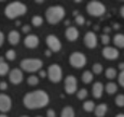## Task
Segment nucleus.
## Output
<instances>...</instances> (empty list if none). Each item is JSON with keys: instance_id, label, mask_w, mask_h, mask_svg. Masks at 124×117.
Returning a JSON list of instances; mask_svg holds the SVG:
<instances>
[{"instance_id": "obj_30", "label": "nucleus", "mask_w": 124, "mask_h": 117, "mask_svg": "<svg viewBox=\"0 0 124 117\" xmlns=\"http://www.w3.org/2000/svg\"><path fill=\"white\" fill-rule=\"evenodd\" d=\"M92 72L95 75H99L102 72V65L101 63H94L92 65Z\"/></svg>"}, {"instance_id": "obj_41", "label": "nucleus", "mask_w": 124, "mask_h": 117, "mask_svg": "<svg viewBox=\"0 0 124 117\" xmlns=\"http://www.w3.org/2000/svg\"><path fill=\"white\" fill-rule=\"evenodd\" d=\"M112 26H113L112 28H113V29H116V30L120 28V24H119V23H113V24H112Z\"/></svg>"}, {"instance_id": "obj_50", "label": "nucleus", "mask_w": 124, "mask_h": 117, "mask_svg": "<svg viewBox=\"0 0 124 117\" xmlns=\"http://www.w3.org/2000/svg\"><path fill=\"white\" fill-rule=\"evenodd\" d=\"M21 117H29V116H27V115H23V116H21Z\"/></svg>"}, {"instance_id": "obj_14", "label": "nucleus", "mask_w": 124, "mask_h": 117, "mask_svg": "<svg viewBox=\"0 0 124 117\" xmlns=\"http://www.w3.org/2000/svg\"><path fill=\"white\" fill-rule=\"evenodd\" d=\"M39 44H40L39 37L35 34L27 35L25 37V39H24V45L28 49H35V48H37L39 46Z\"/></svg>"}, {"instance_id": "obj_29", "label": "nucleus", "mask_w": 124, "mask_h": 117, "mask_svg": "<svg viewBox=\"0 0 124 117\" xmlns=\"http://www.w3.org/2000/svg\"><path fill=\"white\" fill-rule=\"evenodd\" d=\"M114 103L118 107H124V94L120 93L116 95L114 99Z\"/></svg>"}, {"instance_id": "obj_31", "label": "nucleus", "mask_w": 124, "mask_h": 117, "mask_svg": "<svg viewBox=\"0 0 124 117\" xmlns=\"http://www.w3.org/2000/svg\"><path fill=\"white\" fill-rule=\"evenodd\" d=\"M86 97H87V90L84 89V88L80 89L79 91L77 92V98H78V100H84V99H86Z\"/></svg>"}, {"instance_id": "obj_32", "label": "nucleus", "mask_w": 124, "mask_h": 117, "mask_svg": "<svg viewBox=\"0 0 124 117\" xmlns=\"http://www.w3.org/2000/svg\"><path fill=\"white\" fill-rule=\"evenodd\" d=\"M101 44L104 45V46H108L109 42H110V36H109L108 34H102L101 35Z\"/></svg>"}, {"instance_id": "obj_15", "label": "nucleus", "mask_w": 124, "mask_h": 117, "mask_svg": "<svg viewBox=\"0 0 124 117\" xmlns=\"http://www.w3.org/2000/svg\"><path fill=\"white\" fill-rule=\"evenodd\" d=\"M79 34L80 33L78 30V28L75 27V26H69L65 30V37L69 41H76L79 38Z\"/></svg>"}, {"instance_id": "obj_36", "label": "nucleus", "mask_w": 124, "mask_h": 117, "mask_svg": "<svg viewBox=\"0 0 124 117\" xmlns=\"http://www.w3.org/2000/svg\"><path fill=\"white\" fill-rule=\"evenodd\" d=\"M46 116L47 117H56V113L53 108H49L46 111Z\"/></svg>"}, {"instance_id": "obj_48", "label": "nucleus", "mask_w": 124, "mask_h": 117, "mask_svg": "<svg viewBox=\"0 0 124 117\" xmlns=\"http://www.w3.org/2000/svg\"><path fill=\"white\" fill-rule=\"evenodd\" d=\"M116 117H124V114H118V115H116Z\"/></svg>"}, {"instance_id": "obj_21", "label": "nucleus", "mask_w": 124, "mask_h": 117, "mask_svg": "<svg viewBox=\"0 0 124 117\" xmlns=\"http://www.w3.org/2000/svg\"><path fill=\"white\" fill-rule=\"evenodd\" d=\"M105 90H106V92L108 94L112 95L118 91V85L112 82V81H109L108 83H106V86H105Z\"/></svg>"}, {"instance_id": "obj_47", "label": "nucleus", "mask_w": 124, "mask_h": 117, "mask_svg": "<svg viewBox=\"0 0 124 117\" xmlns=\"http://www.w3.org/2000/svg\"><path fill=\"white\" fill-rule=\"evenodd\" d=\"M36 3H43V0H38V1H35Z\"/></svg>"}, {"instance_id": "obj_34", "label": "nucleus", "mask_w": 124, "mask_h": 117, "mask_svg": "<svg viewBox=\"0 0 124 117\" xmlns=\"http://www.w3.org/2000/svg\"><path fill=\"white\" fill-rule=\"evenodd\" d=\"M118 82L119 85H121V87L124 88V71L120 72L118 75Z\"/></svg>"}, {"instance_id": "obj_51", "label": "nucleus", "mask_w": 124, "mask_h": 117, "mask_svg": "<svg viewBox=\"0 0 124 117\" xmlns=\"http://www.w3.org/2000/svg\"><path fill=\"white\" fill-rule=\"evenodd\" d=\"M36 117H42V116H36Z\"/></svg>"}, {"instance_id": "obj_44", "label": "nucleus", "mask_w": 124, "mask_h": 117, "mask_svg": "<svg viewBox=\"0 0 124 117\" xmlns=\"http://www.w3.org/2000/svg\"><path fill=\"white\" fill-rule=\"evenodd\" d=\"M51 54H52V51H51V50H50V49L45 50V55H46V56H50V55H51Z\"/></svg>"}, {"instance_id": "obj_4", "label": "nucleus", "mask_w": 124, "mask_h": 117, "mask_svg": "<svg viewBox=\"0 0 124 117\" xmlns=\"http://www.w3.org/2000/svg\"><path fill=\"white\" fill-rule=\"evenodd\" d=\"M21 70L27 73H36V72H40L43 66V62L38 58H27L23 59L20 63Z\"/></svg>"}, {"instance_id": "obj_11", "label": "nucleus", "mask_w": 124, "mask_h": 117, "mask_svg": "<svg viewBox=\"0 0 124 117\" xmlns=\"http://www.w3.org/2000/svg\"><path fill=\"white\" fill-rule=\"evenodd\" d=\"M23 79H24V75H23L22 70H20V68H13V70L10 71L9 80H10L11 83H13V85H20L23 81Z\"/></svg>"}, {"instance_id": "obj_26", "label": "nucleus", "mask_w": 124, "mask_h": 117, "mask_svg": "<svg viewBox=\"0 0 124 117\" xmlns=\"http://www.w3.org/2000/svg\"><path fill=\"white\" fill-rule=\"evenodd\" d=\"M4 58H6L8 61H14L16 58V52L14 49H9L6 51V54H4Z\"/></svg>"}, {"instance_id": "obj_28", "label": "nucleus", "mask_w": 124, "mask_h": 117, "mask_svg": "<svg viewBox=\"0 0 124 117\" xmlns=\"http://www.w3.org/2000/svg\"><path fill=\"white\" fill-rule=\"evenodd\" d=\"M27 83L29 86H37L39 83V76L37 75H30L27 78Z\"/></svg>"}, {"instance_id": "obj_42", "label": "nucleus", "mask_w": 124, "mask_h": 117, "mask_svg": "<svg viewBox=\"0 0 124 117\" xmlns=\"http://www.w3.org/2000/svg\"><path fill=\"white\" fill-rule=\"evenodd\" d=\"M120 14H121V16L124 18V4L121 6V8H120Z\"/></svg>"}, {"instance_id": "obj_40", "label": "nucleus", "mask_w": 124, "mask_h": 117, "mask_svg": "<svg viewBox=\"0 0 124 117\" xmlns=\"http://www.w3.org/2000/svg\"><path fill=\"white\" fill-rule=\"evenodd\" d=\"M118 67H119V70H120V72L124 71V62H121V63H119Z\"/></svg>"}, {"instance_id": "obj_49", "label": "nucleus", "mask_w": 124, "mask_h": 117, "mask_svg": "<svg viewBox=\"0 0 124 117\" xmlns=\"http://www.w3.org/2000/svg\"><path fill=\"white\" fill-rule=\"evenodd\" d=\"M0 117H8L6 115V114H1V115H0Z\"/></svg>"}, {"instance_id": "obj_5", "label": "nucleus", "mask_w": 124, "mask_h": 117, "mask_svg": "<svg viewBox=\"0 0 124 117\" xmlns=\"http://www.w3.org/2000/svg\"><path fill=\"white\" fill-rule=\"evenodd\" d=\"M86 12L91 16L98 18L106 13V6L97 0H92L86 4Z\"/></svg>"}, {"instance_id": "obj_33", "label": "nucleus", "mask_w": 124, "mask_h": 117, "mask_svg": "<svg viewBox=\"0 0 124 117\" xmlns=\"http://www.w3.org/2000/svg\"><path fill=\"white\" fill-rule=\"evenodd\" d=\"M75 22H76L77 25L82 26V25H84V23H85V18H84V16H83V15L79 14L78 16H76V18H75Z\"/></svg>"}, {"instance_id": "obj_3", "label": "nucleus", "mask_w": 124, "mask_h": 117, "mask_svg": "<svg viewBox=\"0 0 124 117\" xmlns=\"http://www.w3.org/2000/svg\"><path fill=\"white\" fill-rule=\"evenodd\" d=\"M66 15L65 8L63 6H51L46 9L45 11V18L46 22L51 25H56L61 22L62 20H64Z\"/></svg>"}, {"instance_id": "obj_19", "label": "nucleus", "mask_w": 124, "mask_h": 117, "mask_svg": "<svg viewBox=\"0 0 124 117\" xmlns=\"http://www.w3.org/2000/svg\"><path fill=\"white\" fill-rule=\"evenodd\" d=\"M113 44L116 48L124 49V34H116L113 37Z\"/></svg>"}, {"instance_id": "obj_38", "label": "nucleus", "mask_w": 124, "mask_h": 117, "mask_svg": "<svg viewBox=\"0 0 124 117\" xmlns=\"http://www.w3.org/2000/svg\"><path fill=\"white\" fill-rule=\"evenodd\" d=\"M39 78H45V77H47V72H45L43 70H41L39 72Z\"/></svg>"}, {"instance_id": "obj_24", "label": "nucleus", "mask_w": 124, "mask_h": 117, "mask_svg": "<svg viewBox=\"0 0 124 117\" xmlns=\"http://www.w3.org/2000/svg\"><path fill=\"white\" fill-rule=\"evenodd\" d=\"M83 109H84L85 112H87V113H91V112H94L95 111V103L92 101V100H89V101H85L84 103H83Z\"/></svg>"}, {"instance_id": "obj_8", "label": "nucleus", "mask_w": 124, "mask_h": 117, "mask_svg": "<svg viewBox=\"0 0 124 117\" xmlns=\"http://www.w3.org/2000/svg\"><path fill=\"white\" fill-rule=\"evenodd\" d=\"M45 42H46V46L51 50L52 52H58L61 51L62 49V42L61 40L58 39L56 35H53V34H50L46 36L45 38Z\"/></svg>"}, {"instance_id": "obj_27", "label": "nucleus", "mask_w": 124, "mask_h": 117, "mask_svg": "<svg viewBox=\"0 0 124 117\" xmlns=\"http://www.w3.org/2000/svg\"><path fill=\"white\" fill-rule=\"evenodd\" d=\"M9 70H10V67H9V64L6 63V62H0V75L1 76H6L7 74L9 73Z\"/></svg>"}, {"instance_id": "obj_17", "label": "nucleus", "mask_w": 124, "mask_h": 117, "mask_svg": "<svg viewBox=\"0 0 124 117\" xmlns=\"http://www.w3.org/2000/svg\"><path fill=\"white\" fill-rule=\"evenodd\" d=\"M20 40H21V34L17 30L13 29L8 34V41L10 42V45H12V46H16L20 42Z\"/></svg>"}, {"instance_id": "obj_39", "label": "nucleus", "mask_w": 124, "mask_h": 117, "mask_svg": "<svg viewBox=\"0 0 124 117\" xmlns=\"http://www.w3.org/2000/svg\"><path fill=\"white\" fill-rule=\"evenodd\" d=\"M3 42H4V34L3 32H0V47L3 46Z\"/></svg>"}, {"instance_id": "obj_35", "label": "nucleus", "mask_w": 124, "mask_h": 117, "mask_svg": "<svg viewBox=\"0 0 124 117\" xmlns=\"http://www.w3.org/2000/svg\"><path fill=\"white\" fill-rule=\"evenodd\" d=\"M30 29H31V27H30V25H28V24L22 26V32L24 34H28V33L30 32Z\"/></svg>"}, {"instance_id": "obj_46", "label": "nucleus", "mask_w": 124, "mask_h": 117, "mask_svg": "<svg viewBox=\"0 0 124 117\" xmlns=\"http://www.w3.org/2000/svg\"><path fill=\"white\" fill-rule=\"evenodd\" d=\"M21 24H22V23H21V21H15V25L16 26H20Z\"/></svg>"}, {"instance_id": "obj_7", "label": "nucleus", "mask_w": 124, "mask_h": 117, "mask_svg": "<svg viewBox=\"0 0 124 117\" xmlns=\"http://www.w3.org/2000/svg\"><path fill=\"white\" fill-rule=\"evenodd\" d=\"M47 78L51 82L53 83H57L62 80L63 78V70H62L61 65L54 63L47 67Z\"/></svg>"}, {"instance_id": "obj_23", "label": "nucleus", "mask_w": 124, "mask_h": 117, "mask_svg": "<svg viewBox=\"0 0 124 117\" xmlns=\"http://www.w3.org/2000/svg\"><path fill=\"white\" fill-rule=\"evenodd\" d=\"M82 81L84 83H86V85H89L93 81V72H90V71H85L83 72L82 74Z\"/></svg>"}, {"instance_id": "obj_20", "label": "nucleus", "mask_w": 124, "mask_h": 117, "mask_svg": "<svg viewBox=\"0 0 124 117\" xmlns=\"http://www.w3.org/2000/svg\"><path fill=\"white\" fill-rule=\"evenodd\" d=\"M61 117H76L75 109L72 106H65L62 109Z\"/></svg>"}, {"instance_id": "obj_43", "label": "nucleus", "mask_w": 124, "mask_h": 117, "mask_svg": "<svg viewBox=\"0 0 124 117\" xmlns=\"http://www.w3.org/2000/svg\"><path fill=\"white\" fill-rule=\"evenodd\" d=\"M110 30H111L110 27H104V34H108Z\"/></svg>"}, {"instance_id": "obj_1", "label": "nucleus", "mask_w": 124, "mask_h": 117, "mask_svg": "<svg viewBox=\"0 0 124 117\" xmlns=\"http://www.w3.org/2000/svg\"><path fill=\"white\" fill-rule=\"evenodd\" d=\"M50 97L44 90H34L25 93L23 98V104L28 109L43 108L49 104Z\"/></svg>"}, {"instance_id": "obj_45", "label": "nucleus", "mask_w": 124, "mask_h": 117, "mask_svg": "<svg viewBox=\"0 0 124 117\" xmlns=\"http://www.w3.org/2000/svg\"><path fill=\"white\" fill-rule=\"evenodd\" d=\"M65 25H66V26L70 25V20H66V21H65ZM68 27H69V26H68Z\"/></svg>"}, {"instance_id": "obj_9", "label": "nucleus", "mask_w": 124, "mask_h": 117, "mask_svg": "<svg viewBox=\"0 0 124 117\" xmlns=\"http://www.w3.org/2000/svg\"><path fill=\"white\" fill-rule=\"evenodd\" d=\"M77 78L73 75L66 76L65 81H64V88H65V92L67 94H73L77 92Z\"/></svg>"}, {"instance_id": "obj_12", "label": "nucleus", "mask_w": 124, "mask_h": 117, "mask_svg": "<svg viewBox=\"0 0 124 117\" xmlns=\"http://www.w3.org/2000/svg\"><path fill=\"white\" fill-rule=\"evenodd\" d=\"M12 107V100L8 94L0 93V111L2 114L7 113Z\"/></svg>"}, {"instance_id": "obj_6", "label": "nucleus", "mask_w": 124, "mask_h": 117, "mask_svg": "<svg viewBox=\"0 0 124 117\" xmlns=\"http://www.w3.org/2000/svg\"><path fill=\"white\" fill-rule=\"evenodd\" d=\"M87 59L84 53L79 51H75L69 55V64L75 68H82L86 65Z\"/></svg>"}, {"instance_id": "obj_25", "label": "nucleus", "mask_w": 124, "mask_h": 117, "mask_svg": "<svg viewBox=\"0 0 124 117\" xmlns=\"http://www.w3.org/2000/svg\"><path fill=\"white\" fill-rule=\"evenodd\" d=\"M43 23V18L41 15H34L31 18V25L35 27H39Z\"/></svg>"}, {"instance_id": "obj_10", "label": "nucleus", "mask_w": 124, "mask_h": 117, "mask_svg": "<svg viewBox=\"0 0 124 117\" xmlns=\"http://www.w3.org/2000/svg\"><path fill=\"white\" fill-rule=\"evenodd\" d=\"M83 44L89 49H95L97 47V44H98V39H97L96 34L94 32H92V30L86 32L84 37H83Z\"/></svg>"}, {"instance_id": "obj_37", "label": "nucleus", "mask_w": 124, "mask_h": 117, "mask_svg": "<svg viewBox=\"0 0 124 117\" xmlns=\"http://www.w3.org/2000/svg\"><path fill=\"white\" fill-rule=\"evenodd\" d=\"M0 89H1L2 91H6V90L8 89V83L6 81H1L0 82Z\"/></svg>"}, {"instance_id": "obj_16", "label": "nucleus", "mask_w": 124, "mask_h": 117, "mask_svg": "<svg viewBox=\"0 0 124 117\" xmlns=\"http://www.w3.org/2000/svg\"><path fill=\"white\" fill-rule=\"evenodd\" d=\"M104 91V85L101 81H96L92 86V95L95 99H101Z\"/></svg>"}, {"instance_id": "obj_22", "label": "nucleus", "mask_w": 124, "mask_h": 117, "mask_svg": "<svg viewBox=\"0 0 124 117\" xmlns=\"http://www.w3.org/2000/svg\"><path fill=\"white\" fill-rule=\"evenodd\" d=\"M118 75H119L118 72H116V70L114 67H108L105 71V76H106V78L109 80H112L114 78H116Z\"/></svg>"}, {"instance_id": "obj_13", "label": "nucleus", "mask_w": 124, "mask_h": 117, "mask_svg": "<svg viewBox=\"0 0 124 117\" xmlns=\"http://www.w3.org/2000/svg\"><path fill=\"white\" fill-rule=\"evenodd\" d=\"M101 54H102V56H104L105 59H107V60H116L119 58V51H118V49L116 48H114V47H110V46H107V47H105L104 49L101 50Z\"/></svg>"}, {"instance_id": "obj_18", "label": "nucleus", "mask_w": 124, "mask_h": 117, "mask_svg": "<svg viewBox=\"0 0 124 117\" xmlns=\"http://www.w3.org/2000/svg\"><path fill=\"white\" fill-rule=\"evenodd\" d=\"M108 112V106H107L106 103H101L98 105H96L95 107L94 114L96 117H104L106 115V113Z\"/></svg>"}, {"instance_id": "obj_2", "label": "nucleus", "mask_w": 124, "mask_h": 117, "mask_svg": "<svg viewBox=\"0 0 124 117\" xmlns=\"http://www.w3.org/2000/svg\"><path fill=\"white\" fill-rule=\"evenodd\" d=\"M27 12V6L22 1L10 2L4 8V15L9 20H15L18 16H22Z\"/></svg>"}]
</instances>
